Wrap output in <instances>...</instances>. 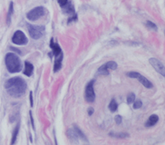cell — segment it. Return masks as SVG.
<instances>
[{
	"label": "cell",
	"instance_id": "30bf717a",
	"mask_svg": "<svg viewBox=\"0 0 165 145\" xmlns=\"http://www.w3.org/2000/svg\"><path fill=\"white\" fill-rule=\"evenodd\" d=\"M34 71V66L31 63H29L28 61L25 62V70H24V74L26 76H31Z\"/></svg>",
	"mask_w": 165,
	"mask_h": 145
},
{
	"label": "cell",
	"instance_id": "3957f363",
	"mask_svg": "<svg viewBox=\"0 0 165 145\" xmlns=\"http://www.w3.org/2000/svg\"><path fill=\"white\" fill-rule=\"evenodd\" d=\"M47 10L44 7H36L34 9L26 14V17L30 21H36L39 18L45 16L47 15Z\"/></svg>",
	"mask_w": 165,
	"mask_h": 145
},
{
	"label": "cell",
	"instance_id": "9a60e30c",
	"mask_svg": "<svg viewBox=\"0 0 165 145\" xmlns=\"http://www.w3.org/2000/svg\"><path fill=\"white\" fill-rule=\"evenodd\" d=\"M117 108H118L117 103H116V101H115L114 99H113V100L111 101L110 104H109V109H110V111H111L112 112H114L117 111Z\"/></svg>",
	"mask_w": 165,
	"mask_h": 145
},
{
	"label": "cell",
	"instance_id": "8992f818",
	"mask_svg": "<svg viewBox=\"0 0 165 145\" xmlns=\"http://www.w3.org/2000/svg\"><path fill=\"white\" fill-rule=\"evenodd\" d=\"M12 42L16 45L18 46H23V45H26L28 43V39L25 36V35L24 34L22 31L17 30L15 32V34L13 35L12 37Z\"/></svg>",
	"mask_w": 165,
	"mask_h": 145
},
{
	"label": "cell",
	"instance_id": "52a82bcc",
	"mask_svg": "<svg viewBox=\"0 0 165 145\" xmlns=\"http://www.w3.org/2000/svg\"><path fill=\"white\" fill-rule=\"evenodd\" d=\"M149 62H150V64L153 65V67L157 72H159L160 74H162L163 76H165L164 64L162 62H160V61L158 60V59H156V58H151L149 60Z\"/></svg>",
	"mask_w": 165,
	"mask_h": 145
},
{
	"label": "cell",
	"instance_id": "6da1fadb",
	"mask_svg": "<svg viewBox=\"0 0 165 145\" xmlns=\"http://www.w3.org/2000/svg\"><path fill=\"white\" fill-rule=\"evenodd\" d=\"M26 83L21 77H14L7 80L5 84V88L9 95L18 98L25 94L26 90Z\"/></svg>",
	"mask_w": 165,
	"mask_h": 145
},
{
	"label": "cell",
	"instance_id": "603a6c76",
	"mask_svg": "<svg viewBox=\"0 0 165 145\" xmlns=\"http://www.w3.org/2000/svg\"><path fill=\"white\" fill-rule=\"evenodd\" d=\"M146 25H147L148 27H150V28L153 29V30H157V26H156V24H153V22H151V21H147V22H146Z\"/></svg>",
	"mask_w": 165,
	"mask_h": 145
},
{
	"label": "cell",
	"instance_id": "2e32d148",
	"mask_svg": "<svg viewBox=\"0 0 165 145\" xmlns=\"http://www.w3.org/2000/svg\"><path fill=\"white\" fill-rule=\"evenodd\" d=\"M108 70H109V69L106 67L105 64H103L102 66L99 67L98 73H99V74H102V75H108V74H109V71H108Z\"/></svg>",
	"mask_w": 165,
	"mask_h": 145
},
{
	"label": "cell",
	"instance_id": "ffe728a7",
	"mask_svg": "<svg viewBox=\"0 0 165 145\" xmlns=\"http://www.w3.org/2000/svg\"><path fill=\"white\" fill-rule=\"evenodd\" d=\"M135 101V95H134V94L133 93H131L128 94V96H127V103L131 104V103H132L133 102Z\"/></svg>",
	"mask_w": 165,
	"mask_h": 145
},
{
	"label": "cell",
	"instance_id": "5b68a950",
	"mask_svg": "<svg viewBox=\"0 0 165 145\" xmlns=\"http://www.w3.org/2000/svg\"><path fill=\"white\" fill-rule=\"evenodd\" d=\"M94 84V80H92L91 82H89L86 85V88H85V91H84V99L88 103H94V100H95Z\"/></svg>",
	"mask_w": 165,
	"mask_h": 145
},
{
	"label": "cell",
	"instance_id": "484cf974",
	"mask_svg": "<svg viewBox=\"0 0 165 145\" xmlns=\"http://www.w3.org/2000/svg\"><path fill=\"white\" fill-rule=\"evenodd\" d=\"M115 121H116L117 124H121V123H122V116L117 115V116L115 117Z\"/></svg>",
	"mask_w": 165,
	"mask_h": 145
},
{
	"label": "cell",
	"instance_id": "4fadbf2b",
	"mask_svg": "<svg viewBox=\"0 0 165 145\" xmlns=\"http://www.w3.org/2000/svg\"><path fill=\"white\" fill-rule=\"evenodd\" d=\"M67 135L70 137L71 140H73V141H74V142H76V143L78 142V134L75 132L74 129V130L69 129V130L67 131Z\"/></svg>",
	"mask_w": 165,
	"mask_h": 145
},
{
	"label": "cell",
	"instance_id": "d6986e66",
	"mask_svg": "<svg viewBox=\"0 0 165 145\" xmlns=\"http://www.w3.org/2000/svg\"><path fill=\"white\" fill-rule=\"evenodd\" d=\"M18 131H19V124H17V126L16 127V129L14 130V133H13V136H12V142L11 144H14L16 141V137H17V134H18Z\"/></svg>",
	"mask_w": 165,
	"mask_h": 145
},
{
	"label": "cell",
	"instance_id": "7a4b0ae2",
	"mask_svg": "<svg viewBox=\"0 0 165 145\" xmlns=\"http://www.w3.org/2000/svg\"><path fill=\"white\" fill-rule=\"evenodd\" d=\"M5 63L7 69L11 73L18 72L22 70V63L20 58L13 53H7L6 55Z\"/></svg>",
	"mask_w": 165,
	"mask_h": 145
},
{
	"label": "cell",
	"instance_id": "cb8c5ba5",
	"mask_svg": "<svg viewBox=\"0 0 165 145\" xmlns=\"http://www.w3.org/2000/svg\"><path fill=\"white\" fill-rule=\"evenodd\" d=\"M138 73H139V72H127V76L130 77V78H136L137 75H138Z\"/></svg>",
	"mask_w": 165,
	"mask_h": 145
},
{
	"label": "cell",
	"instance_id": "ac0fdd59",
	"mask_svg": "<svg viewBox=\"0 0 165 145\" xmlns=\"http://www.w3.org/2000/svg\"><path fill=\"white\" fill-rule=\"evenodd\" d=\"M74 129L75 130V132H76L77 134H78V137H80L81 139H82V140H83V141H85V142H88V140H87L86 136H85V135L82 133V131H81V130H80V129L76 126V125H74Z\"/></svg>",
	"mask_w": 165,
	"mask_h": 145
},
{
	"label": "cell",
	"instance_id": "9c48e42d",
	"mask_svg": "<svg viewBox=\"0 0 165 145\" xmlns=\"http://www.w3.org/2000/svg\"><path fill=\"white\" fill-rule=\"evenodd\" d=\"M50 47L52 48V52L55 55V57L58 56L59 55L62 54V50H61V47L58 46V44L56 43H54L53 39H51V43H50Z\"/></svg>",
	"mask_w": 165,
	"mask_h": 145
},
{
	"label": "cell",
	"instance_id": "d4e9b609",
	"mask_svg": "<svg viewBox=\"0 0 165 145\" xmlns=\"http://www.w3.org/2000/svg\"><path fill=\"white\" fill-rule=\"evenodd\" d=\"M57 2H58L59 5H60V7H65L68 3V0H57Z\"/></svg>",
	"mask_w": 165,
	"mask_h": 145
},
{
	"label": "cell",
	"instance_id": "7c38bea8",
	"mask_svg": "<svg viewBox=\"0 0 165 145\" xmlns=\"http://www.w3.org/2000/svg\"><path fill=\"white\" fill-rule=\"evenodd\" d=\"M159 121V117H158V115H156V114H152L150 117H149V119H148V121L146 122V126L147 127H152L153 125H155L157 122Z\"/></svg>",
	"mask_w": 165,
	"mask_h": 145
},
{
	"label": "cell",
	"instance_id": "44dd1931",
	"mask_svg": "<svg viewBox=\"0 0 165 145\" xmlns=\"http://www.w3.org/2000/svg\"><path fill=\"white\" fill-rule=\"evenodd\" d=\"M12 14H13V3H10V7H9V12L7 15V23H10V17H11Z\"/></svg>",
	"mask_w": 165,
	"mask_h": 145
},
{
	"label": "cell",
	"instance_id": "e0dca14e",
	"mask_svg": "<svg viewBox=\"0 0 165 145\" xmlns=\"http://www.w3.org/2000/svg\"><path fill=\"white\" fill-rule=\"evenodd\" d=\"M110 136L112 137H114V138H121V139H125L127 137H129V134L125 133H110L109 134Z\"/></svg>",
	"mask_w": 165,
	"mask_h": 145
},
{
	"label": "cell",
	"instance_id": "5bb4252c",
	"mask_svg": "<svg viewBox=\"0 0 165 145\" xmlns=\"http://www.w3.org/2000/svg\"><path fill=\"white\" fill-rule=\"evenodd\" d=\"M105 65L108 69H111V70H116L118 67L117 64L114 61H109V62H107L105 64Z\"/></svg>",
	"mask_w": 165,
	"mask_h": 145
},
{
	"label": "cell",
	"instance_id": "83f0119b",
	"mask_svg": "<svg viewBox=\"0 0 165 145\" xmlns=\"http://www.w3.org/2000/svg\"><path fill=\"white\" fill-rule=\"evenodd\" d=\"M93 113H94V109L93 108H89L88 109V114L91 116V115H93Z\"/></svg>",
	"mask_w": 165,
	"mask_h": 145
},
{
	"label": "cell",
	"instance_id": "ba28073f",
	"mask_svg": "<svg viewBox=\"0 0 165 145\" xmlns=\"http://www.w3.org/2000/svg\"><path fill=\"white\" fill-rule=\"evenodd\" d=\"M138 80H139V82L140 83H141L142 85H144L146 88H148V89H152L153 87V84L146 78V77H144L143 75H141V74H140V73H138V75H137V77H136Z\"/></svg>",
	"mask_w": 165,
	"mask_h": 145
},
{
	"label": "cell",
	"instance_id": "8fae6325",
	"mask_svg": "<svg viewBox=\"0 0 165 145\" xmlns=\"http://www.w3.org/2000/svg\"><path fill=\"white\" fill-rule=\"evenodd\" d=\"M62 61H63V54L59 55L55 59V64H54V72H57L62 67Z\"/></svg>",
	"mask_w": 165,
	"mask_h": 145
},
{
	"label": "cell",
	"instance_id": "4316f807",
	"mask_svg": "<svg viewBox=\"0 0 165 145\" xmlns=\"http://www.w3.org/2000/svg\"><path fill=\"white\" fill-rule=\"evenodd\" d=\"M33 104H34V103H33V94H32V92H30V105L33 106Z\"/></svg>",
	"mask_w": 165,
	"mask_h": 145
},
{
	"label": "cell",
	"instance_id": "7402d4cb",
	"mask_svg": "<svg viewBox=\"0 0 165 145\" xmlns=\"http://www.w3.org/2000/svg\"><path fill=\"white\" fill-rule=\"evenodd\" d=\"M141 105H142V103H141V101H140V100L134 101V103H133V108L134 109L141 108Z\"/></svg>",
	"mask_w": 165,
	"mask_h": 145
},
{
	"label": "cell",
	"instance_id": "277c9868",
	"mask_svg": "<svg viewBox=\"0 0 165 145\" xmlns=\"http://www.w3.org/2000/svg\"><path fill=\"white\" fill-rule=\"evenodd\" d=\"M27 29L30 36L33 39H39L45 35V26L43 25H34V24H27Z\"/></svg>",
	"mask_w": 165,
	"mask_h": 145
}]
</instances>
